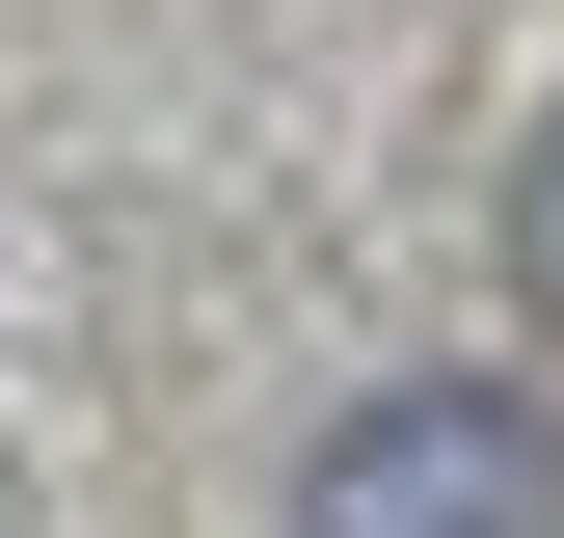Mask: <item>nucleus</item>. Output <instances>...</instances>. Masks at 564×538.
Segmentation results:
<instances>
[{
	"instance_id": "f257e3e1",
	"label": "nucleus",
	"mask_w": 564,
	"mask_h": 538,
	"mask_svg": "<svg viewBox=\"0 0 564 538\" xmlns=\"http://www.w3.org/2000/svg\"><path fill=\"white\" fill-rule=\"evenodd\" d=\"M323 538H564V458H538V404L403 377V404L323 431Z\"/></svg>"
},
{
	"instance_id": "f03ea898",
	"label": "nucleus",
	"mask_w": 564,
	"mask_h": 538,
	"mask_svg": "<svg viewBox=\"0 0 564 538\" xmlns=\"http://www.w3.org/2000/svg\"><path fill=\"white\" fill-rule=\"evenodd\" d=\"M511 269H538V323H564V108H538V162H511Z\"/></svg>"
}]
</instances>
